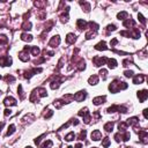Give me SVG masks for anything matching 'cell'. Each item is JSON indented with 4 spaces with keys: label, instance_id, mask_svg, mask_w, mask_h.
<instances>
[{
    "label": "cell",
    "instance_id": "ba28073f",
    "mask_svg": "<svg viewBox=\"0 0 148 148\" xmlns=\"http://www.w3.org/2000/svg\"><path fill=\"white\" fill-rule=\"evenodd\" d=\"M105 96H98V97H95V98L93 100V104L94 105H101L103 104L105 102Z\"/></svg>",
    "mask_w": 148,
    "mask_h": 148
},
{
    "label": "cell",
    "instance_id": "52a82bcc",
    "mask_svg": "<svg viewBox=\"0 0 148 148\" xmlns=\"http://www.w3.org/2000/svg\"><path fill=\"white\" fill-rule=\"evenodd\" d=\"M143 80H145V74H138L133 79V83L134 85H140V83L143 82Z\"/></svg>",
    "mask_w": 148,
    "mask_h": 148
},
{
    "label": "cell",
    "instance_id": "d6a6232c",
    "mask_svg": "<svg viewBox=\"0 0 148 148\" xmlns=\"http://www.w3.org/2000/svg\"><path fill=\"white\" fill-rule=\"evenodd\" d=\"M124 75L126 78H132L133 77V71H131V69H127V71L124 72Z\"/></svg>",
    "mask_w": 148,
    "mask_h": 148
},
{
    "label": "cell",
    "instance_id": "d6986e66",
    "mask_svg": "<svg viewBox=\"0 0 148 148\" xmlns=\"http://www.w3.org/2000/svg\"><path fill=\"white\" fill-rule=\"evenodd\" d=\"M15 132V125L14 124H11L8 126V130H7V133H6V137H9V135H12Z\"/></svg>",
    "mask_w": 148,
    "mask_h": 148
},
{
    "label": "cell",
    "instance_id": "30bf717a",
    "mask_svg": "<svg viewBox=\"0 0 148 148\" xmlns=\"http://www.w3.org/2000/svg\"><path fill=\"white\" fill-rule=\"evenodd\" d=\"M95 49L97 50V51H105V50H108V46H107V44H105V42L104 41H102V42H100L98 44H96L95 45Z\"/></svg>",
    "mask_w": 148,
    "mask_h": 148
},
{
    "label": "cell",
    "instance_id": "ac0fdd59",
    "mask_svg": "<svg viewBox=\"0 0 148 148\" xmlns=\"http://www.w3.org/2000/svg\"><path fill=\"white\" fill-rule=\"evenodd\" d=\"M117 17H118V20H126L127 17H129V13L123 11V12H120V13H118Z\"/></svg>",
    "mask_w": 148,
    "mask_h": 148
},
{
    "label": "cell",
    "instance_id": "8fae6325",
    "mask_svg": "<svg viewBox=\"0 0 148 148\" xmlns=\"http://www.w3.org/2000/svg\"><path fill=\"white\" fill-rule=\"evenodd\" d=\"M87 26H88V23L85 21V20H82V19H79L77 21V27L79 28V29H86V28H87Z\"/></svg>",
    "mask_w": 148,
    "mask_h": 148
},
{
    "label": "cell",
    "instance_id": "4316f807",
    "mask_svg": "<svg viewBox=\"0 0 148 148\" xmlns=\"http://www.w3.org/2000/svg\"><path fill=\"white\" fill-rule=\"evenodd\" d=\"M110 139L109 138H104V139H103V142H102V146H103V148H108L110 146Z\"/></svg>",
    "mask_w": 148,
    "mask_h": 148
},
{
    "label": "cell",
    "instance_id": "b9f144b4",
    "mask_svg": "<svg viewBox=\"0 0 148 148\" xmlns=\"http://www.w3.org/2000/svg\"><path fill=\"white\" fill-rule=\"evenodd\" d=\"M91 148H97V147H91Z\"/></svg>",
    "mask_w": 148,
    "mask_h": 148
},
{
    "label": "cell",
    "instance_id": "5b68a950",
    "mask_svg": "<svg viewBox=\"0 0 148 148\" xmlns=\"http://www.w3.org/2000/svg\"><path fill=\"white\" fill-rule=\"evenodd\" d=\"M4 104L7 105V107H13V105H16V100L13 98L12 96H8V97H6L5 101H4Z\"/></svg>",
    "mask_w": 148,
    "mask_h": 148
},
{
    "label": "cell",
    "instance_id": "e0dca14e",
    "mask_svg": "<svg viewBox=\"0 0 148 148\" xmlns=\"http://www.w3.org/2000/svg\"><path fill=\"white\" fill-rule=\"evenodd\" d=\"M124 27H126V28H130V27H134V24H135V22L133 21L132 19H126L125 21H124Z\"/></svg>",
    "mask_w": 148,
    "mask_h": 148
},
{
    "label": "cell",
    "instance_id": "4fadbf2b",
    "mask_svg": "<svg viewBox=\"0 0 148 148\" xmlns=\"http://www.w3.org/2000/svg\"><path fill=\"white\" fill-rule=\"evenodd\" d=\"M75 35H74V34H68V35L66 36V43L67 44H73L74 42H75Z\"/></svg>",
    "mask_w": 148,
    "mask_h": 148
},
{
    "label": "cell",
    "instance_id": "4dcf8cb0",
    "mask_svg": "<svg viewBox=\"0 0 148 148\" xmlns=\"http://www.w3.org/2000/svg\"><path fill=\"white\" fill-rule=\"evenodd\" d=\"M100 74H101V77H102V79H103V80L107 79V77H108V72H107V69L102 68L101 71H100Z\"/></svg>",
    "mask_w": 148,
    "mask_h": 148
},
{
    "label": "cell",
    "instance_id": "9c48e42d",
    "mask_svg": "<svg viewBox=\"0 0 148 148\" xmlns=\"http://www.w3.org/2000/svg\"><path fill=\"white\" fill-rule=\"evenodd\" d=\"M91 140H94V141H98L100 139L102 138V133L98 131V130H95V131L91 132Z\"/></svg>",
    "mask_w": 148,
    "mask_h": 148
},
{
    "label": "cell",
    "instance_id": "603a6c76",
    "mask_svg": "<svg viewBox=\"0 0 148 148\" xmlns=\"http://www.w3.org/2000/svg\"><path fill=\"white\" fill-rule=\"evenodd\" d=\"M22 29L23 30H30L31 29V23L29 21H24L23 24H22Z\"/></svg>",
    "mask_w": 148,
    "mask_h": 148
},
{
    "label": "cell",
    "instance_id": "1f68e13d",
    "mask_svg": "<svg viewBox=\"0 0 148 148\" xmlns=\"http://www.w3.org/2000/svg\"><path fill=\"white\" fill-rule=\"evenodd\" d=\"M138 19H139V21L142 23V24H146V19L142 16V14L141 13H138Z\"/></svg>",
    "mask_w": 148,
    "mask_h": 148
},
{
    "label": "cell",
    "instance_id": "7bdbcfd3",
    "mask_svg": "<svg viewBox=\"0 0 148 148\" xmlns=\"http://www.w3.org/2000/svg\"><path fill=\"white\" fill-rule=\"evenodd\" d=\"M0 79H1V75H0Z\"/></svg>",
    "mask_w": 148,
    "mask_h": 148
},
{
    "label": "cell",
    "instance_id": "9a60e30c",
    "mask_svg": "<svg viewBox=\"0 0 148 148\" xmlns=\"http://www.w3.org/2000/svg\"><path fill=\"white\" fill-rule=\"evenodd\" d=\"M21 39L22 41H24V42H31L33 41V36L31 35H29V34H27V33H23L21 35Z\"/></svg>",
    "mask_w": 148,
    "mask_h": 148
},
{
    "label": "cell",
    "instance_id": "ffe728a7",
    "mask_svg": "<svg viewBox=\"0 0 148 148\" xmlns=\"http://www.w3.org/2000/svg\"><path fill=\"white\" fill-rule=\"evenodd\" d=\"M30 51H31V53H33V56H36V57L39 55V52H41V50H39L38 46H30Z\"/></svg>",
    "mask_w": 148,
    "mask_h": 148
},
{
    "label": "cell",
    "instance_id": "484cf974",
    "mask_svg": "<svg viewBox=\"0 0 148 148\" xmlns=\"http://www.w3.org/2000/svg\"><path fill=\"white\" fill-rule=\"evenodd\" d=\"M74 138H75V134H74V132H71V133H68V134L65 137V140H66V141H73Z\"/></svg>",
    "mask_w": 148,
    "mask_h": 148
},
{
    "label": "cell",
    "instance_id": "f546056e",
    "mask_svg": "<svg viewBox=\"0 0 148 148\" xmlns=\"http://www.w3.org/2000/svg\"><path fill=\"white\" fill-rule=\"evenodd\" d=\"M8 42V37L6 35H0V44H6Z\"/></svg>",
    "mask_w": 148,
    "mask_h": 148
},
{
    "label": "cell",
    "instance_id": "cb8c5ba5",
    "mask_svg": "<svg viewBox=\"0 0 148 148\" xmlns=\"http://www.w3.org/2000/svg\"><path fill=\"white\" fill-rule=\"evenodd\" d=\"M53 146V142H52V140H46L45 142L42 145V148H51Z\"/></svg>",
    "mask_w": 148,
    "mask_h": 148
},
{
    "label": "cell",
    "instance_id": "3957f363",
    "mask_svg": "<svg viewBox=\"0 0 148 148\" xmlns=\"http://www.w3.org/2000/svg\"><path fill=\"white\" fill-rule=\"evenodd\" d=\"M86 97H87L86 90H81V91H79V93H77L75 95H73V100H75L77 102H82Z\"/></svg>",
    "mask_w": 148,
    "mask_h": 148
},
{
    "label": "cell",
    "instance_id": "e575fe53",
    "mask_svg": "<svg viewBox=\"0 0 148 148\" xmlns=\"http://www.w3.org/2000/svg\"><path fill=\"white\" fill-rule=\"evenodd\" d=\"M4 115H5V117H8V116L12 115V110L11 109H6L5 112H4Z\"/></svg>",
    "mask_w": 148,
    "mask_h": 148
},
{
    "label": "cell",
    "instance_id": "2e32d148",
    "mask_svg": "<svg viewBox=\"0 0 148 148\" xmlns=\"http://www.w3.org/2000/svg\"><path fill=\"white\" fill-rule=\"evenodd\" d=\"M80 5L82 6L83 11H85L86 13H89V11H90V4L86 3V1H80Z\"/></svg>",
    "mask_w": 148,
    "mask_h": 148
},
{
    "label": "cell",
    "instance_id": "d4e9b609",
    "mask_svg": "<svg viewBox=\"0 0 148 148\" xmlns=\"http://www.w3.org/2000/svg\"><path fill=\"white\" fill-rule=\"evenodd\" d=\"M86 135H87V131H86V130H82V131L80 132V134H79V137H78V139L81 140V141H83V140L86 139Z\"/></svg>",
    "mask_w": 148,
    "mask_h": 148
},
{
    "label": "cell",
    "instance_id": "60d3db41",
    "mask_svg": "<svg viewBox=\"0 0 148 148\" xmlns=\"http://www.w3.org/2000/svg\"><path fill=\"white\" fill-rule=\"evenodd\" d=\"M27 148H33V147H27Z\"/></svg>",
    "mask_w": 148,
    "mask_h": 148
},
{
    "label": "cell",
    "instance_id": "44dd1931",
    "mask_svg": "<svg viewBox=\"0 0 148 148\" xmlns=\"http://www.w3.org/2000/svg\"><path fill=\"white\" fill-rule=\"evenodd\" d=\"M103 129H104L107 132H111V131H112V129H113V123H112V121H109V123H107L104 125V127H103Z\"/></svg>",
    "mask_w": 148,
    "mask_h": 148
},
{
    "label": "cell",
    "instance_id": "836d02e7",
    "mask_svg": "<svg viewBox=\"0 0 148 148\" xmlns=\"http://www.w3.org/2000/svg\"><path fill=\"white\" fill-rule=\"evenodd\" d=\"M52 115H53L52 110H47V113H45V115H44V118H45V119H49V118L51 117Z\"/></svg>",
    "mask_w": 148,
    "mask_h": 148
},
{
    "label": "cell",
    "instance_id": "8d00e7d4",
    "mask_svg": "<svg viewBox=\"0 0 148 148\" xmlns=\"http://www.w3.org/2000/svg\"><path fill=\"white\" fill-rule=\"evenodd\" d=\"M147 111H148L147 109L143 110V117H145V119H147V118H148V113H147Z\"/></svg>",
    "mask_w": 148,
    "mask_h": 148
},
{
    "label": "cell",
    "instance_id": "d590c367",
    "mask_svg": "<svg viewBox=\"0 0 148 148\" xmlns=\"http://www.w3.org/2000/svg\"><path fill=\"white\" fill-rule=\"evenodd\" d=\"M117 43H118V39L117 38H113L112 41L110 42V45H111V46H113V45H116Z\"/></svg>",
    "mask_w": 148,
    "mask_h": 148
},
{
    "label": "cell",
    "instance_id": "7402d4cb",
    "mask_svg": "<svg viewBox=\"0 0 148 148\" xmlns=\"http://www.w3.org/2000/svg\"><path fill=\"white\" fill-rule=\"evenodd\" d=\"M64 104H65V103H64L63 100H57V101L53 102V105H55V107L57 108V109H60V108L63 107Z\"/></svg>",
    "mask_w": 148,
    "mask_h": 148
},
{
    "label": "cell",
    "instance_id": "f35d334b",
    "mask_svg": "<svg viewBox=\"0 0 148 148\" xmlns=\"http://www.w3.org/2000/svg\"><path fill=\"white\" fill-rule=\"evenodd\" d=\"M4 125H5V123H4V121H1V123H0V131H1V129L4 127Z\"/></svg>",
    "mask_w": 148,
    "mask_h": 148
},
{
    "label": "cell",
    "instance_id": "7a4b0ae2",
    "mask_svg": "<svg viewBox=\"0 0 148 148\" xmlns=\"http://www.w3.org/2000/svg\"><path fill=\"white\" fill-rule=\"evenodd\" d=\"M12 58L9 56H1L0 57V66H11Z\"/></svg>",
    "mask_w": 148,
    "mask_h": 148
},
{
    "label": "cell",
    "instance_id": "7c38bea8",
    "mask_svg": "<svg viewBox=\"0 0 148 148\" xmlns=\"http://www.w3.org/2000/svg\"><path fill=\"white\" fill-rule=\"evenodd\" d=\"M108 66H109V68H111V69H113V68H116L117 67V60L116 59H113V58H111V59H109L108 58Z\"/></svg>",
    "mask_w": 148,
    "mask_h": 148
},
{
    "label": "cell",
    "instance_id": "6da1fadb",
    "mask_svg": "<svg viewBox=\"0 0 148 148\" xmlns=\"http://www.w3.org/2000/svg\"><path fill=\"white\" fill-rule=\"evenodd\" d=\"M107 61H108L107 57H98V56H96V57L93 58V63L96 67H101V66H103Z\"/></svg>",
    "mask_w": 148,
    "mask_h": 148
},
{
    "label": "cell",
    "instance_id": "74e56055",
    "mask_svg": "<svg viewBox=\"0 0 148 148\" xmlns=\"http://www.w3.org/2000/svg\"><path fill=\"white\" fill-rule=\"evenodd\" d=\"M75 148H83L82 143H77V145H75Z\"/></svg>",
    "mask_w": 148,
    "mask_h": 148
},
{
    "label": "cell",
    "instance_id": "ab89813d",
    "mask_svg": "<svg viewBox=\"0 0 148 148\" xmlns=\"http://www.w3.org/2000/svg\"><path fill=\"white\" fill-rule=\"evenodd\" d=\"M67 148H73V147H71V146H68V147H67Z\"/></svg>",
    "mask_w": 148,
    "mask_h": 148
},
{
    "label": "cell",
    "instance_id": "83f0119b",
    "mask_svg": "<svg viewBox=\"0 0 148 148\" xmlns=\"http://www.w3.org/2000/svg\"><path fill=\"white\" fill-rule=\"evenodd\" d=\"M116 29H117V27H116L115 24H109V26L107 27V34L109 35L110 31H115Z\"/></svg>",
    "mask_w": 148,
    "mask_h": 148
},
{
    "label": "cell",
    "instance_id": "f1b7e54d",
    "mask_svg": "<svg viewBox=\"0 0 148 148\" xmlns=\"http://www.w3.org/2000/svg\"><path fill=\"white\" fill-rule=\"evenodd\" d=\"M5 81L6 82H14V81H15V78H14L13 75H11V74H8V75L5 77Z\"/></svg>",
    "mask_w": 148,
    "mask_h": 148
},
{
    "label": "cell",
    "instance_id": "5bb4252c",
    "mask_svg": "<svg viewBox=\"0 0 148 148\" xmlns=\"http://www.w3.org/2000/svg\"><path fill=\"white\" fill-rule=\"evenodd\" d=\"M88 83L91 86L97 85V83H98V77H97V75H91V77L88 79Z\"/></svg>",
    "mask_w": 148,
    "mask_h": 148
},
{
    "label": "cell",
    "instance_id": "277c9868",
    "mask_svg": "<svg viewBox=\"0 0 148 148\" xmlns=\"http://www.w3.org/2000/svg\"><path fill=\"white\" fill-rule=\"evenodd\" d=\"M60 44V37L59 36H53L52 38H51V41L49 42V46H51V47H56V46H58Z\"/></svg>",
    "mask_w": 148,
    "mask_h": 148
},
{
    "label": "cell",
    "instance_id": "8992f818",
    "mask_svg": "<svg viewBox=\"0 0 148 148\" xmlns=\"http://www.w3.org/2000/svg\"><path fill=\"white\" fill-rule=\"evenodd\" d=\"M147 97H148V91L146 90V89L138 91V98H139L140 102H145Z\"/></svg>",
    "mask_w": 148,
    "mask_h": 148
}]
</instances>
